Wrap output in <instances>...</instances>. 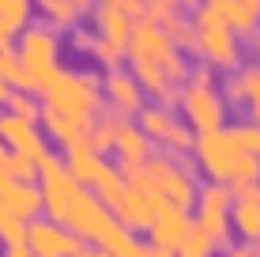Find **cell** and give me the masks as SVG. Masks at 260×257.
Instances as JSON below:
<instances>
[{"mask_svg":"<svg viewBox=\"0 0 260 257\" xmlns=\"http://www.w3.org/2000/svg\"><path fill=\"white\" fill-rule=\"evenodd\" d=\"M26 246L34 257H68L76 253V238L53 219H30L26 223Z\"/></svg>","mask_w":260,"mask_h":257,"instance_id":"obj_1","label":"cell"},{"mask_svg":"<svg viewBox=\"0 0 260 257\" xmlns=\"http://www.w3.org/2000/svg\"><path fill=\"white\" fill-rule=\"evenodd\" d=\"M26 15H30L26 0H0V53H8L15 34L26 31Z\"/></svg>","mask_w":260,"mask_h":257,"instance_id":"obj_2","label":"cell"},{"mask_svg":"<svg viewBox=\"0 0 260 257\" xmlns=\"http://www.w3.org/2000/svg\"><path fill=\"white\" fill-rule=\"evenodd\" d=\"M4 257H34V253L26 242H12V246H4Z\"/></svg>","mask_w":260,"mask_h":257,"instance_id":"obj_3","label":"cell"},{"mask_svg":"<svg viewBox=\"0 0 260 257\" xmlns=\"http://www.w3.org/2000/svg\"><path fill=\"white\" fill-rule=\"evenodd\" d=\"M8 99V79H4V72H0V102Z\"/></svg>","mask_w":260,"mask_h":257,"instance_id":"obj_4","label":"cell"}]
</instances>
